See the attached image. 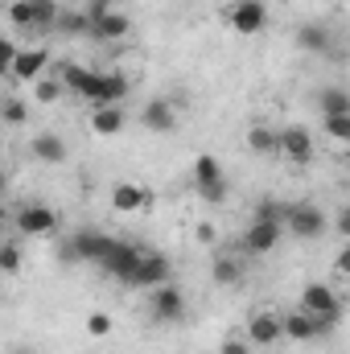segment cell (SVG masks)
Listing matches in <instances>:
<instances>
[{
	"mask_svg": "<svg viewBox=\"0 0 350 354\" xmlns=\"http://www.w3.org/2000/svg\"><path fill=\"white\" fill-rule=\"evenodd\" d=\"M248 149H252L256 157H276V153H280V132H272V128L256 124V128L248 132Z\"/></svg>",
	"mask_w": 350,
	"mask_h": 354,
	"instance_id": "24",
	"label": "cell"
},
{
	"mask_svg": "<svg viewBox=\"0 0 350 354\" xmlns=\"http://www.w3.org/2000/svg\"><path fill=\"white\" fill-rule=\"evenodd\" d=\"M0 268H4V276H17V268H21L17 243H4V248H0Z\"/></svg>",
	"mask_w": 350,
	"mask_h": 354,
	"instance_id": "32",
	"label": "cell"
},
{
	"mask_svg": "<svg viewBox=\"0 0 350 354\" xmlns=\"http://www.w3.org/2000/svg\"><path fill=\"white\" fill-rule=\"evenodd\" d=\"M338 235H347V239H350V202L338 210Z\"/></svg>",
	"mask_w": 350,
	"mask_h": 354,
	"instance_id": "36",
	"label": "cell"
},
{
	"mask_svg": "<svg viewBox=\"0 0 350 354\" xmlns=\"http://www.w3.org/2000/svg\"><path fill=\"white\" fill-rule=\"evenodd\" d=\"M58 79L66 83V91H75V95H83V99H99V87H103V75L99 71H91V66H79V62H62L58 66Z\"/></svg>",
	"mask_w": 350,
	"mask_h": 354,
	"instance_id": "12",
	"label": "cell"
},
{
	"mask_svg": "<svg viewBox=\"0 0 350 354\" xmlns=\"http://www.w3.org/2000/svg\"><path fill=\"white\" fill-rule=\"evenodd\" d=\"M297 309H305L309 317H317L322 334H330V330L342 322V297H338L330 284H305V292H301V305H297Z\"/></svg>",
	"mask_w": 350,
	"mask_h": 354,
	"instance_id": "1",
	"label": "cell"
},
{
	"mask_svg": "<svg viewBox=\"0 0 350 354\" xmlns=\"http://www.w3.org/2000/svg\"><path fill=\"white\" fill-rule=\"evenodd\" d=\"M227 21H231L235 33L256 37V33H264V25H268V8H264V0H235L227 8Z\"/></svg>",
	"mask_w": 350,
	"mask_h": 354,
	"instance_id": "8",
	"label": "cell"
},
{
	"mask_svg": "<svg viewBox=\"0 0 350 354\" xmlns=\"http://www.w3.org/2000/svg\"><path fill=\"white\" fill-rule=\"evenodd\" d=\"M29 153L42 161V165H62L71 153H66V140L62 136H54V132H37L33 140H29Z\"/></svg>",
	"mask_w": 350,
	"mask_h": 354,
	"instance_id": "18",
	"label": "cell"
},
{
	"mask_svg": "<svg viewBox=\"0 0 350 354\" xmlns=\"http://www.w3.org/2000/svg\"><path fill=\"white\" fill-rule=\"evenodd\" d=\"M322 124H326V136L330 140L350 145V115H322Z\"/></svg>",
	"mask_w": 350,
	"mask_h": 354,
	"instance_id": "30",
	"label": "cell"
},
{
	"mask_svg": "<svg viewBox=\"0 0 350 354\" xmlns=\"http://www.w3.org/2000/svg\"><path fill=\"white\" fill-rule=\"evenodd\" d=\"M284 227L293 231V239L313 243V239H322V235L330 231V218H326V210H322V206H313V202H293V206H288V223H284Z\"/></svg>",
	"mask_w": 350,
	"mask_h": 354,
	"instance_id": "4",
	"label": "cell"
},
{
	"mask_svg": "<svg viewBox=\"0 0 350 354\" xmlns=\"http://www.w3.org/2000/svg\"><path fill=\"white\" fill-rule=\"evenodd\" d=\"M317 107H322V115H350V91L326 87L317 95Z\"/></svg>",
	"mask_w": 350,
	"mask_h": 354,
	"instance_id": "26",
	"label": "cell"
},
{
	"mask_svg": "<svg viewBox=\"0 0 350 354\" xmlns=\"http://www.w3.org/2000/svg\"><path fill=\"white\" fill-rule=\"evenodd\" d=\"M12 354H37L33 346H12Z\"/></svg>",
	"mask_w": 350,
	"mask_h": 354,
	"instance_id": "38",
	"label": "cell"
},
{
	"mask_svg": "<svg viewBox=\"0 0 350 354\" xmlns=\"http://www.w3.org/2000/svg\"><path fill=\"white\" fill-rule=\"evenodd\" d=\"M71 243H75V252H79V260L83 264H103V256L111 252V235H103V231H75L71 235Z\"/></svg>",
	"mask_w": 350,
	"mask_h": 354,
	"instance_id": "16",
	"label": "cell"
},
{
	"mask_svg": "<svg viewBox=\"0 0 350 354\" xmlns=\"http://www.w3.org/2000/svg\"><path fill=\"white\" fill-rule=\"evenodd\" d=\"M46 66H50V50H46V46H25V50L17 54L8 79H17V83H37V79H46Z\"/></svg>",
	"mask_w": 350,
	"mask_h": 354,
	"instance_id": "13",
	"label": "cell"
},
{
	"mask_svg": "<svg viewBox=\"0 0 350 354\" xmlns=\"http://www.w3.org/2000/svg\"><path fill=\"white\" fill-rule=\"evenodd\" d=\"M140 124H145L149 132H174L177 115H174V107H169L165 99H149L145 111H140Z\"/></svg>",
	"mask_w": 350,
	"mask_h": 354,
	"instance_id": "22",
	"label": "cell"
},
{
	"mask_svg": "<svg viewBox=\"0 0 350 354\" xmlns=\"http://www.w3.org/2000/svg\"><path fill=\"white\" fill-rule=\"evenodd\" d=\"M198 239H202V243H210V239H214V227H210V223H202V227H198Z\"/></svg>",
	"mask_w": 350,
	"mask_h": 354,
	"instance_id": "37",
	"label": "cell"
},
{
	"mask_svg": "<svg viewBox=\"0 0 350 354\" xmlns=\"http://www.w3.org/2000/svg\"><path fill=\"white\" fill-rule=\"evenodd\" d=\"M330 46H334L330 25L313 21V25H301V29H297V50H301V54H330Z\"/></svg>",
	"mask_w": 350,
	"mask_h": 354,
	"instance_id": "17",
	"label": "cell"
},
{
	"mask_svg": "<svg viewBox=\"0 0 350 354\" xmlns=\"http://www.w3.org/2000/svg\"><path fill=\"white\" fill-rule=\"evenodd\" d=\"M252 223H288V206L276 202V198H264V202H256Z\"/></svg>",
	"mask_w": 350,
	"mask_h": 354,
	"instance_id": "28",
	"label": "cell"
},
{
	"mask_svg": "<svg viewBox=\"0 0 350 354\" xmlns=\"http://www.w3.org/2000/svg\"><path fill=\"white\" fill-rule=\"evenodd\" d=\"M210 280H214L219 288H231V284H239V280H243V264H239L235 256H219L214 268H210Z\"/></svg>",
	"mask_w": 350,
	"mask_h": 354,
	"instance_id": "25",
	"label": "cell"
},
{
	"mask_svg": "<svg viewBox=\"0 0 350 354\" xmlns=\"http://www.w3.org/2000/svg\"><path fill=\"white\" fill-rule=\"evenodd\" d=\"M128 75H120V71H107L103 75V87H99V99H95V107H124V99H128Z\"/></svg>",
	"mask_w": 350,
	"mask_h": 354,
	"instance_id": "21",
	"label": "cell"
},
{
	"mask_svg": "<svg viewBox=\"0 0 350 354\" xmlns=\"http://www.w3.org/2000/svg\"><path fill=\"white\" fill-rule=\"evenodd\" d=\"M334 268H338V272H342V276L350 280V243L342 248V252H338V260H334Z\"/></svg>",
	"mask_w": 350,
	"mask_h": 354,
	"instance_id": "35",
	"label": "cell"
},
{
	"mask_svg": "<svg viewBox=\"0 0 350 354\" xmlns=\"http://www.w3.org/2000/svg\"><path fill=\"white\" fill-rule=\"evenodd\" d=\"M87 334L91 338H107V334H111V317H107V313H91L87 317Z\"/></svg>",
	"mask_w": 350,
	"mask_h": 354,
	"instance_id": "33",
	"label": "cell"
},
{
	"mask_svg": "<svg viewBox=\"0 0 350 354\" xmlns=\"http://www.w3.org/2000/svg\"><path fill=\"white\" fill-rule=\"evenodd\" d=\"M149 317H153V322H181V317H185V297H181L177 284L153 288V297H149Z\"/></svg>",
	"mask_w": 350,
	"mask_h": 354,
	"instance_id": "11",
	"label": "cell"
},
{
	"mask_svg": "<svg viewBox=\"0 0 350 354\" xmlns=\"http://www.w3.org/2000/svg\"><path fill=\"white\" fill-rule=\"evenodd\" d=\"M169 276H174V264H169V256H161V252H149L140 268L124 280V288H145V292H153V288H161V284H169Z\"/></svg>",
	"mask_w": 350,
	"mask_h": 354,
	"instance_id": "7",
	"label": "cell"
},
{
	"mask_svg": "<svg viewBox=\"0 0 350 354\" xmlns=\"http://www.w3.org/2000/svg\"><path fill=\"white\" fill-rule=\"evenodd\" d=\"M62 91H66L62 79H37V83H33V99H37V103H58Z\"/></svg>",
	"mask_w": 350,
	"mask_h": 354,
	"instance_id": "29",
	"label": "cell"
},
{
	"mask_svg": "<svg viewBox=\"0 0 350 354\" xmlns=\"http://www.w3.org/2000/svg\"><path fill=\"white\" fill-rule=\"evenodd\" d=\"M280 235H284V223H252L248 235H243V252L248 256H268V252H276Z\"/></svg>",
	"mask_w": 350,
	"mask_h": 354,
	"instance_id": "15",
	"label": "cell"
},
{
	"mask_svg": "<svg viewBox=\"0 0 350 354\" xmlns=\"http://www.w3.org/2000/svg\"><path fill=\"white\" fill-rule=\"evenodd\" d=\"M219 354H252V342H239V338H227V342L219 346Z\"/></svg>",
	"mask_w": 350,
	"mask_h": 354,
	"instance_id": "34",
	"label": "cell"
},
{
	"mask_svg": "<svg viewBox=\"0 0 350 354\" xmlns=\"http://www.w3.org/2000/svg\"><path fill=\"white\" fill-rule=\"evenodd\" d=\"M145 256H149V248H145V243H136V239H116V243H111V252L103 256V264H99V268L124 284V280L140 268V260H145Z\"/></svg>",
	"mask_w": 350,
	"mask_h": 354,
	"instance_id": "5",
	"label": "cell"
},
{
	"mask_svg": "<svg viewBox=\"0 0 350 354\" xmlns=\"http://www.w3.org/2000/svg\"><path fill=\"white\" fill-rule=\"evenodd\" d=\"M194 189H198V198H202V202H210V206L227 202V194H231V181H227V174H223L219 157L202 153V157L194 161Z\"/></svg>",
	"mask_w": 350,
	"mask_h": 354,
	"instance_id": "3",
	"label": "cell"
},
{
	"mask_svg": "<svg viewBox=\"0 0 350 354\" xmlns=\"http://www.w3.org/2000/svg\"><path fill=\"white\" fill-rule=\"evenodd\" d=\"M91 132L95 136H120L124 132V107H95L91 111Z\"/></svg>",
	"mask_w": 350,
	"mask_h": 354,
	"instance_id": "23",
	"label": "cell"
},
{
	"mask_svg": "<svg viewBox=\"0 0 350 354\" xmlns=\"http://www.w3.org/2000/svg\"><path fill=\"white\" fill-rule=\"evenodd\" d=\"M132 33V21H128V12H120V8H107V12H91V41H124Z\"/></svg>",
	"mask_w": 350,
	"mask_h": 354,
	"instance_id": "10",
	"label": "cell"
},
{
	"mask_svg": "<svg viewBox=\"0 0 350 354\" xmlns=\"http://www.w3.org/2000/svg\"><path fill=\"white\" fill-rule=\"evenodd\" d=\"M347 161H350V145H347Z\"/></svg>",
	"mask_w": 350,
	"mask_h": 354,
	"instance_id": "39",
	"label": "cell"
},
{
	"mask_svg": "<svg viewBox=\"0 0 350 354\" xmlns=\"http://www.w3.org/2000/svg\"><path fill=\"white\" fill-rule=\"evenodd\" d=\"M149 206V194L136 185V181H120L116 189H111V210H120V214H136V210H145Z\"/></svg>",
	"mask_w": 350,
	"mask_h": 354,
	"instance_id": "19",
	"label": "cell"
},
{
	"mask_svg": "<svg viewBox=\"0 0 350 354\" xmlns=\"http://www.w3.org/2000/svg\"><path fill=\"white\" fill-rule=\"evenodd\" d=\"M280 338H284V317H276L272 309L252 313V322H248V342L252 346H276Z\"/></svg>",
	"mask_w": 350,
	"mask_h": 354,
	"instance_id": "14",
	"label": "cell"
},
{
	"mask_svg": "<svg viewBox=\"0 0 350 354\" xmlns=\"http://www.w3.org/2000/svg\"><path fill=\"white\" fill-rule=\"evenodd\" d=\"M8 21H12L17 29L46 33V29H58L62 8H58V0H12V4H8Z\"/></svg>",
	"mask_w": 350,
	"mask_h": 354,
	"instance_id": "2",
	"label": "cell"
},
{
	"mask_svg": "<svg viewBox=\"0 0 350 354\" xmlns=\"http://www.w3.org/2000/svg\"><path fill=\"white\" fill-rule=\"evenodd\" d=\"M0 111H4V124H8V128H17V124H25V115H29V107H25L21 99H12V95L4 99V107H0Z\"/></svg>",
	"mask_w": 350,
	"mask_h": 354,
	"instance_id": "31",
	"label": "cell"
},
{
	"mask_svg": "<svg viewBox=\"0 0 350 354\" xmlns=\"http://www.w3.org/2000/svg\"><path fill=\"white\" fill-rule=\"evenodd\" d=\"M58 33L62 37H91V12H62V21H58Z\"/></svg>",
	"mask_w": 350,
	"mask_h": 354,
	"instance_id": "27",
	"label": "cell"
},
{
	"mask_svg": "<svg viewBox=\"0 0 350 354\" xmlns=\"http://www.w3.org/2000/svg\"><path fill=\"white\" fill-rule=\"evenodd\" d=\"M12 223H17V235H25V239H37V235H54L58 231V214L46 202H25Z\"/></svg>",
	"mask_w": 350,
	"mask_h": 354,
	"instance_id": "6",
	"label": "cell"
},
{
	"mask_svg": "<svg viewBox=\"0 0 350 354\" xmlns=\"http://www.w3.org/2000/svg\"><path fill=\"white\" fill-rule=\"evenodd\" d=\"M284 338H288V342H313V338H322V326H317V317H309L305 309H293V313L284 317Z\"/></svg>",
	"mask_w": 350,
	"mask_h": 354,
	"instance_id": "20",
	"label": "cell"
},
{
	"mask_svg": "<svg viewBox=\"0 0 350 354\" xmlns=\"http://www.w3.org/2000/svg\"><path fill=\"white\" fill-rule=\"evenodd\" d=\"M313 153H317V145H313V132L305 124H288L280 132V157H288L293 165H309Z\"/></svg>",
	"mask_w": 350,
	"mask_h": 354,
	"instance_id": "9",
	"label": "cell"
}]
</instances>
